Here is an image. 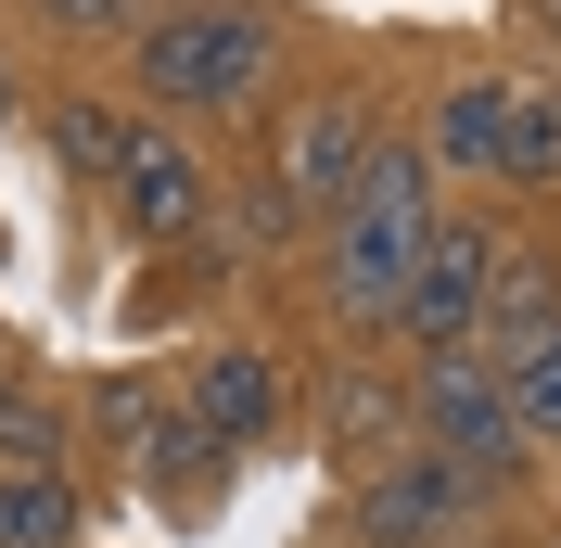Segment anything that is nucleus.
<instances>
[{
    "mask_svg": "<svg viewBox=\"0 0 561 548\" xmlns=\"http://www.w3.org/2000/svg\"><path fill=\"white\" fill-rule=\"evenodd\" d=\"M332 446H345V472L370 484L383 459L421 446V421H409V396H383V383H332Z\"/></svg>",
    "mask_w": 561,
    "mask_h": 548,
    "instance_id": "11",
    "label": "nucleus"
},
{
    "mask_svg": "<svg viewBox=\"0 0 561 548\" xmlns=\"http://www.w3.org/2000/svg\"><path fill=\"white\" fill-rule=\"evenodd\" d=\"M0 128H13V65H0Z\"/></svg>",
    "mask_w": 561,
    "mask_h": 548,
    "instance_id": "19",
    "label": "nucleus"
},
{
    "mask_svg": "<svg viewBox=\"0 0 561 548\" xmlns=\"http://www.w3.org/2000/svg\"><path fill=\"white\" fill-rule=\"evenodd\" d=\"M140 484H167V498H205V484H217V446L192 434V409H153V434H140Z\"/></svg>",
    "mask_w": 561,
    "mask_h": 548,
    "instance_id": "15",
    "label": "nucleus"
},
{
    "mask_svg": "<svg viewBox=\"0 0 561 548\" xmlns=\"http://www.w3.org/2000/svg\"><path fill=\"white\" fill-rule=\"evenodd\" d=\"M511 90H524V77H447V90H434V128H421L434 179H497V153H511Z\"/></svg>",
    "mask_w": 561,
    "mask_h": 548,
    "instance_id": "9",
    "label": "nucleus"
},
{
    "mask_svg": "<svg viewBox=\"0 0 561 548\" xmlns=\"http://www.w3.org/2000/svg\"><path fill=\"white\" fill-rule=\"evenodd\" d=\"M115 217H128L140 242H192V230L217 217V192H205V153H192L179 128H140V153L115 167Z\"/></svg>",
    "mask_w": 561,
    "mask_h": 548,
    "instance_id": "8",
    "label": "nucleus"
},
{
    "mask_svg": "<svg viewBox=\"0 0 561 548\" xmlns=\"http://www.w3.org/2000/svg\"><path fill=\"white\" fill-rule=\"evenodd\" d=\"M511 421H524V446H561V344H536L511 370Z\"/></svg>",
    "mask_w": 561,
    "mask_h": 548,
    "instance_id": "17",
    "label": "nucleus"
},
{
    "mask_svg": "<svg viewBox=\"0 0 561 548\" xmlns=\"http://www.w3.org/2000/svg\"><path fill=\"white\" fill-rule=\"evenodd\" d=\"M536 344H561V281L511 255V269H497V294H485V332H472V357H485V370L511 383V370L536 357Z\"/></svg>",
    "mask_w": 561,
    "mask_h": 548,
    "instance_id": "10",
    "label": "nucleus"
},
{
    "mask_svg": "<svg viewBox=\"0 0 561 548\" xmlns=\"http://www.w3.org/2000/svg\"><path fill=\"white\" fill-rule=\"evenodd\" d=\"M140 65V103H179V115H243L280 65V13L268 0H167L153 26L128 38Z\"/></svg>",
    "mask_w": 561,
    "mask_h": 548,
    "instance_id": "2",
    "label": "nucleus"
},
{
    "mask_svg": "<svg viewBox=\"0 0 561 548\" xmlns=\"http://www.w3.org/2000/svg\"><path fill=\"white\" fill-rule=\"evenodd\" d=\"M51 38H140V0H26Z\"/></svg>",
    "mask_w": 561,
    "mask_h": 548,
    "instance_id": "18",
    "label": "nucleus"
},
{
    "mask_svg": "<svg viewBox=\"0 0 561 548\" xmlns=\"http://www.w3.org/2000/svg\"><path fill=\"white\" fill-rule=\"evenodd\" d=\"M179 409H192V434H205L217 459H255V446L280 434V370L255 344H205L192 383H179Z\"/></svg>",
    "mask_w": 561,
    "mask_h": 548,
    "instance_id": "7",
    "label": "nucleus"
},
{
    "mask_svg": "<svg viewBox=\"0 0 561 548\" xmlns=\"http://www.w3.org/2000/svg\"><path fill=\"white\" fill-rule=\"evenodd\" d=\"M0 472H65V409L0 383Z\"/></svg>",
    "mask_w": 561,
    "mask_h": 548,
    "instance_id": "16",
    "label": "nucleus"
},
{
    "mask_svg": "<svg viewBox=\"0 0 561 548\" xmlns=\"http://www.w3.org/2000/svg\"><path fill=\"white\" fill-rule=\"evenodd\" d=\"M51 153H65L77 179H103V192H115V167L140 153V115H115V103L77 90V103H51Z\"/></svg>",
    "mask_w": 561,
    "mask_h": 548,
    "instance_id": "13",
    "label": "nucleus"
},
{
    "mask_svg": "<svg viewBox=\"0 0 561 548\" xmlns=\"http://www.w3.org/2000/svg\"><path fill=\"white\" fill-rule=\"evenodd\" d=\"M409 421H421V446L447 459V472H472V484H511L524 472V421H511V383L459 344V357H421L409 370Z\"/></svg>",
    "mask_w": 561,
    "mask_h": 548,
    "instance_id": "3",
    "label": "nucleus"
},
{
    "mask_svg": "<svg viewBox=\"0 0 561 548\" xmlns=\"http://www.w3.org/2000/svg\"><path fill=\"white\" fill-rule=\"evenodd\" d=\"M497 179H524V192L561 179V77H524V90H511V153H497Z\"/></svg>",
    "mask_w": 561,
    "mask_h": 548,
    "instance_id": "14",
    "label": "nucleus"
},
{
    "mask_svg": "<svg viewBox=\"0 0 561 548\" xmlns=\"http://www.w3.org/2000/svg\"><path fill=\"white\" fill-rule=\"evenodd\" d=\"M434 230H447L434 153H421V140H383L370 179L319 217V294H332V319L396 332V294H409V269H421V242H434Z\"/></svg>",
    "mask_w": 561,
    "mask_h": 548,
    "instance_id": "1",
    "label": "nucleus"
},
{
    "mask_svg": "<svg viewBox=\"0 0 561 548\" xmlns=\"http://www.w3.org/2000/svg\"><path fill=\"white\" fill-rule=\"evenodd\" d=\"M370 153H383V128H370V103H345V90H319V103H294L280 115V205H307V217H332L370 179Z\"/></svg>",
    "mask_w": 561,
    "mask_h": 548,
    "instance_id": "6",
    "label": "nucleus"
},
{
    "mask_svg": "<svg viewBox=\"0 0 561 548\" xmlns=\"http://www.w3.org/2000/svg\"><path fill=\"white\" fill-rule=\"evenodd\" d=\"M497 230L485 217H447V230L421 242V269H409V294H396V344L409 357H459V344L485 332V294H497Z\"/></svg>",
    "mask_w": 561,
    "mask_h": 548,
    "instance_id": "4",
    "label": "nucleus"
},
{
    "mask_svg": "<svg viewBox=\"0 0 561 548\" xmlns=\"http://www.w3.org/2000/svg\"><path fill=\"white\" fill-rule=\"evenodd\" d=\"M77 484L65 472H0V548H77Z\"/></svg>",
    "mask_w": 561,
    "mask_h": 548,
    "instance_id": "12",
    "label": "nucleus"
},
{
    "mask_svg": "<svg viewBox=\"0 0 561 548\" xmlns=\"http://www.w3.org/2000/svg\"><path fill=\"white\" fill-rule=\"evenodd\" d=\"M485 511H497V484L447 472L434 446H409V459H383V472L357 484V536H370V548H459Z\"/></svg>",
    "mask_w": 561,
    "mask_h": 548,
    "instance_id": "5",
    "label": "nucleus"
}]
</instances>
